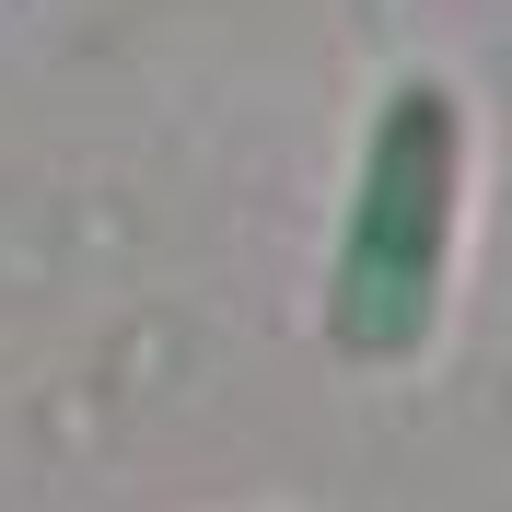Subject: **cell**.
I'll use <instances>...</instances> for the list:
<instances>
[{
    "mask_svg": "<svg viewBox=\"0 0 512 512\" xmlns=\"http://www.w3.org/2000/svg\"><path fill=\"white\" fill-rule=\"evenodd\" d=\"M454 210V105L431 82L384 105L373 128V175H361L350 210V268H338V338H408L419 326V280H431V245H443Z\"/></svg>",
    "mask_w": 512,
    "mask_h": 512,
    "instance_id": "1",
    "label": "cell"
}]
</instances>
